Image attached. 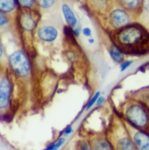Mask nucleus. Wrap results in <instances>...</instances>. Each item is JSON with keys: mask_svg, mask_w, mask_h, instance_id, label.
<instances>
[{"mask_svg": "<svg viewBox=\"0 0 149 150\" xmlns=\"http://www.w3.org/2000/svg\"><path fill=\"white\" fill-rule=\"evenodd\" d=\"M100 95H101L100 91H97V92H96L94 94H93V95H92V97L91 98V99L88 101L87 104H86V107H85V110H86V111H89V110L91 109V108L94 106L98 98H99Z\"/></svg>", "mask_w": 149, "mask_h": 150, "instance_id": "5701e85b", "label": "nucleus"}, {"mask_svg": "<svg viewBox=\"0 0 149 150\" xmlns=\"http://www.w3.org/2000/svg\"><path fill=\"white\" fill-rule=\"evenodd\" d=\"M53 146H54V142L50 144L49 145L46 146L43 150H53Z\"/></svg>", "mask_w": 149, "mask_h": 150, "instance_id": "c756f323", "label": "nucleus"}, {"mask_svg": "<svg viewBox=\"0 0 149 150\" xmlns=\"http://www.w3.org/2000/svg\"><path fill=\"white\" fill-rule=\"evenodd\" d=\"M82 29H83V28H82L81 23H80V24L77 25L76 27L70 29V31H71L72 34V36L74 37V38H79V37L80 36V35L82 34Z\"/></svg>", "mask_w": 149, "mask_h": 150, "instance_id": "393cba45", "label": "nucleus"}, {"mask_svg": "<svg viewBox=\"0 0 149 150\" xmlns=\"http://www.w3.org/2000/svg\"><path fill=\"white\" fill-rule=\"evenodd\" d=\"M74 146L75 150H91L89 142L86 137L77 140L74 143Z\"/></svg>", "mask_w": 149, "mask_h": 150, "instance_id": "4be33fe9", "label": "nucleus"}, {"mask_svg": "<svg viewBox=\"0 0 149 150\" xmlns=\"http://www.w3.org/2000/svg\"><path fill=\"white\" fill-rule=\"evenodd\" d=\"M108 35L127 56L142 57L149 54V29L138 21Z\"/></svg>", "mask_w": 149, "mask_h": 150, "instance_id": "f257e3e1", "label": "nucleus"}, {"mask_svg": "<svg viewBox=\"0 0 149 150\" xmlns=\"http://www.w3.org/2000/svg\"><path fill=\"white\" fill-rule=\"evenodd\" d=\"M61 37L58 26L50 21L41 20L35 33V43L39 42L45 47H51Z\"/></svg>", "mask_w": 149, "mask_h": 150, "instance_id": "6e6552de", "label": "nucleus"}, {"mask_svg": "<svg viewBox=\"0 0 149 150\" xmlns=\"http://www.w3.org/2000/svg\"><path fill=\"white\" fill-rule=\"evenodd\" d=\"M129 96L142 101L149 108V86L132 92Z\"/></svg>", "mask_w": 149, "mask_h": 150, "instance_id": "a211bd4d", "label": "nucleus"}, {"mask_svg": "<svg viewBox=\"0 0 149 150\" xmlns=\"http://www.w3.org/2000/svg\"><path fill=\"white\" fill-rule=\"evenodd\" d=\"M38 10L40 13H51L56 9L57 0H35Z\"/></svg>", "mask_w": 149, "mask_h": 150, "instance_id": "f3484780", "label": "nucleus"}, {"mask_svg": "<svg viewBox=\"0 0 149 150\" xmlns=\"http://www.w3.org/2000/svg\"><path fill=\"white\" fill-rule=\"evenodd\" d=\"M42 20L39 10H19L16 18V29L25 51L31 58L36 54L35 33Z\"/></svg>", "mask_w": 149, "mask_h": 150, "instance_id": "7ed1b4c3", "label": "nucleus"}, {"mask_svg": "<svg viewBox=\"0 0 149 150\" xmlns=\"http://www.w3.org/2000/svg\"><path fill=\"white\" fill-rule=\"evenodd\" d=\"M115 112L133 127L149 135V108L144 103L129 95Z\"/></svg>", "mask_w": 149, "mask_h": 150, "instance_id": "20e7f679", "label": "nucleus"}, {"mask_svg": "<svg viewBox=\"0 0 149 150\" xmlns=\"http://www.w3.org/2000/svg\"><path fill=\"white\" fill-rule=\"evenodd\" d=\"M121 7L131 13L137 21L142 10L143 0H115Z\"/></svg>", "mask_w": 149, "mask_h": 150, "instance_id": "f8f14e48", "label": "nucleus"}, {"mask_svg": "<svg viewBox=\"0 0 149 150\" xmlns=\"http://www.w3.org/2000/svg\"><path fill=\"white\" fill-rule=\"evenodd\" d=\"M115 3V0H86L88 10L98 21L108 14Z\"/></svg>", "mask_w": 149, "mask_h": 150, "instance_id": "1a4fd4ad", "label": "nucleus"}, {"mask_svg": "<svg viewBox=\"0 0 149 150\" xmlns=\"http://www.w3.org/2000/svg\"><path fill=\"white\" fill-rule=\"evenodd\" d=\"M86 138L91 150H113L110 142L107 138L105 132L88 133Z\"/></svg>", "mask_w": 149, "mask_h": 150, "instance_id": "9b49d317", "label": "nucleus"}, {"mask_svg": "<svg viewBox=\"0 0 149 150\" xmlns=\"http://www.w3.org/2000/svg\"><path fill=\"white\" fill-rule=\"evenodd\" d=\"M124 122L127 132L137 149L149 150V135L135 128L125 120H124Z\"/></svg>", "mask_w": 149, "mask_h": 150, "instance_id": "9d476101", "label": "nucleus"}, {"mask_svg": "<svg viewBox=\"0 0 149 150\" xmlns=\"http://www.w3.org/2000/svg\"><path fill=\"white\" fill-rule=\"evenodd\" d=\"M19 10L16 0H0V12L8 16L14 21H16Z\"/></svg>", "mask_w": 149, "mask_h": 150, "instance_id": "2eb2a0df", "label": "nucleus"}, {"mask_svg": "<svg viewBox=\"0 0 149 150\" xmlns=\"http://www.w3.org/2000/svg\"><path fill=\"white\" fill-rule=\"evenodd\" d=\"M105 134L113 150H137L127 132L124 120L115 111L111 114Z\"/></svg>", "mask_w": 149, "mask_h": 150, "instance_id": "423d86ee", "label": "nucleus"}, {"mask_svg": "<svg viewBox=\"0 0 149 150\" xmlns=\"http://www.w3.org/2000/svg\"><path fill=\"white\" fill-rule=\"evenodd\" d=\"M16 81L8 69L0 68V118H10L16 108ZM19 98V97H18Z\"/></svg>", "mask_w": 149, "mask_h": 150, "instance_id": "39448f33", "label": "nucleus"}, {"mask_svg": "<svg viewBox=\"0 0 149 150\" xmlns=\"http://www.w3.org/2000/svg\"><path fill=\"white\" fill-rule=\"evenodd\" d=\"M65 137L64 136H60L56 142H54L53 150H58L60 147L62 146L65 142Z\"/></svg>", "mask_w": 149, "mask_h": 150, "instance_id": "a878e982", "label": "nucleus"}, {"mask_svg": "<svg viewBox=\"0 0 149 150\" xmlns=\"http://www.w3.org/2000/svg\"><path fill=\"white\" fill-rule=\"evenodd\" d=\"M20 10H38L35 0H16Z\"/></svg>", "mask_w": 149, "mask_h": 150, "instance_id": "aec40b11", "label": "nucleus"}, {"mask_svg": "<svg viewBox=\"0 0 149 150\" xmlns=\"http://www.w3.org/2000/svg\"><path fill=\"white\" fill-rule=\"evenodd\" d=\"M61 11L69 29H73L80 23L79 18L70 4L63 3L61 6Z\"/></svg>", "mask_w": 149, "mask_h": 150, "instance_id": "ddd939ff", "label": "nucleus"}, {"mask_svg": "<svg viewBox=\"0 0 149 150\" xmlns=\"http://www.w3.org/2000/svg\"><path fill=\"white\" fill-rule=\"evenodd\" d=\"M7 46V45H6ZM5 47L7 57V69L17 83L21 87L29 86L33 79L34 67L31 57L26 53L21 42H7Z\"/></svg>", "mask_w": 149, "mask_h": 150, "instance_id": "f03ea898", "label": "nucleus"}, {"mask_svg": "<svg viewBox=\"0 0 149 150\" xmlns=\"http://www.w3.org/2000/svg\"><path fill=\"white\" fill-rule=\"evenodd\" d=\"M73 132V127L72 125H68L60 133V136H64V137H67V136H70L72 134V133Z\"/></svg>", "mask_w": 149, "mask_h": 150, "instance_id": "bb28decb", "label": "nucleus"}, {"mask_svg": "<svg viewBox=\"0 0 149 150\" xmlns=\"http://www.w3.org/2000/svg\"><path fill=\"white\" fill-rule=\"evenodd\" d=\"M87 40H88V42H89V44H93L95 42V39L93 38H92V37L88 38Z\"/></svg>", "mask_w": 149, "mask_h": 150, "instance_id": "7c9ffc66", "label": "nucleus"}, {"mask_svg": "<svg viewBox=\"0 0 149 150\" xmlns=\"http://www.w3.org/2000/svg\"><path fill=\"white\" fill-rule=\"evenodd\" d=\"M106 48L110 57L115 63L120 64L126 60L127 55L111 40L109 35H108V40L106 42Z\"/></svg>", "mask_w": 149, "mask_h": 150, "instance_id": "4468645a", "label": "nucleus"}, {"mask_svg": "<svg viewBox=\"0 0 149 150\" xmlns=\"http://www.w3.org/2000/svg\"><path fill=\"white\" fill-rule=\"evenodd\" d=\"M105 102V98L102 95H100V96L98 98L97 100H96V104H95V106L96 107H101Z\"/></svg>", "mask_w": 149, "mask_h": 150, "instance_id": "c85d7f7f", "label": "nucleus"}, {"mask_svg": "<svg viewBox=\"0 0 149 150\" xmlns=\"http://www.w3.org/2000/svg\"><path fill=\"white\" fill-rule=\"evenodd\" d=\"M137 21L127 10L117 4H114L108 14L99 21L102 29L108 33L121 29L130 23Z\"/></svg>", "mask_w": 149, "mask_h": 150, "instance_id": "0eeeda50", "label": "nucleus"}, {"mask_svg": "<svg viewBox=\"0 0 149 150\" xmlns=\"http://www.w3.org/2000/svg\"><path fill=\"white\" fill-rule=\"evenodd\" d=\"M0 68H7V52L1 38H0Z\"/></svg>", "mask_w": 149, "mask_h": 150, "instance_id": "412c9836", "label": "nucleus"}, {"mask_svg": "<svg viewBox=\"0 0 149 150\" xmlns=\"http://www.w3.org/2000/svg\"><path fill=\"white\" fill-rule=\"evenodd\" d=\"M137 21L149 29V0L143 1L141 13Z\"/></svg>", "mask_w": 149, "mask_h": 150, "instance_id": "6ab92c4d", "label": "nucleus"}, {"mask_svg": "<svg viewBox=\"0 0 149 150\" xmlns=\"http://www.w3.org/2000/svg\"><path fill=\"white\" fill-rule=\"evenodd\" d=\"M133 63H134V61H133V60L126 59L125 61L123 62L121 64H120V67H119L120 71H121V73L125 72L126 70H128V69L131 67V64H132Z\"/></svg>", "mask_w": 149, "mask_h": 150, "instance_id": "b1692460", "label": "nucleus"}, {"mask_svg": "<svg viewBox=\"0 0 149 150\" xmlns=\"http://www.w3.org/2000/svg\"><path fill=\"white\" fill-rule=\"evenodd\" d=\"M16 29L15 21L8 16L0 12V36Z\"/></svg>", "mask_w": 149, "mask_h": 150, "instance_id": "dca6fc26", "label": "nucleus"}, {"mask_svg": "<svg viewBox=\"0 0 149 150\" xmlns=\"http://www.w3.org/2000/svg\"><path fill=\"white\" fill-rule=\"evenodd\" d=\"M82 35L87 38L92 37L91 29L89 27V26H86V27L83 28V29H82Z\"/></svg>", "mask_w": 149, "mask_h": 150, "instance_id": "cd10ccee", "label": "nucleus"}]
</instances>
